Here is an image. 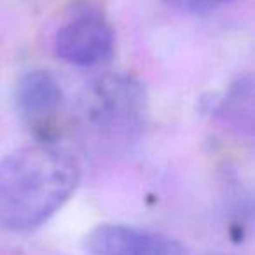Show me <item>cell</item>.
Returning a JSON list of instances; mask_svg holds the SVG:
<instances>
[{
    "mask_svg": "<svg viewBox=\"0 0 255 255\" xmlns=\"http://www.w3.org/2000/svg\"><path fill=\"white\" fill-rule=\"evenodd\" d=\"M89 255H187L178 240L126 224H102L84 238Z\"/></svg>",
    "mask_w": 255,
    "mask_h": 255,
    "instance_id": "obj_4",
    "label": "cell"
},
{
    "mask_svg": "<svg viewBox=\"0 0 255 255\" xmlns=\"http://www.w3.org/2000/svg\"><path fill=\"white\" fill-rule=\"evenodd\" d=\"M213 255H222V254H213Z\"/></svg>",
    "mask_w": 255,
    "mask_h": 255,
    "instance_id": "obj_8",
    "label": "cell"
},
{
    "mask_svg": "<svg viewBox=\"0 0 255 255\" xmlns=\"http://www.w3.org/2000/svg\"><path fill=\"white\" fill-rule=\"evenodd\" d=\"M220 114L229 123L252 129L254 119V86L247 79H241L231 86L226 98L220 103Z\"/></svg>",
    "mask_w": 255,
    "mask_h": 255,
    "instance_id": "obj_6",
    "label": "cell"
},
{
    "mask_svg": "<svg viewBox=\"0 0 255 255\" xmlns=\"http://www.w3.org/2000/svg\"><path fill=\"white\" fill-rule=\"evenodd\" d=\"M81 166L70 150L39 142L0 159V227L32 231L51 219L75 192Z\"/></svg>",
    "mask_w": 255,
    "mask_h": 255,
    "instance_id": "obj_1",
    "label": "cell"
},
{
    "mask_svg": "<svg viewBox=\"0 0 255 255\" xmlns=\"http://www.w3.org/2000/svg\"><path fill=\"white\" fill-rule=\"evenodd\" d=\"M116 37L110 23L98 12H81L58 28L54 53L75 67H95L114 54Z\"/></svg>",
    "mask_w": 255,
    "mask_h": 255,
    "instance_id": "obj_3",
    "label": "cell"
},
{
    "mask_svg": "<svg viewBox=\"0 0 255 255\" xmlns=\"http://www.w3.org/2000/svg\"><path fill=\"white\" fill-rule=\"evenodd\" d=\"M149 117L145 88L129 74L91 81L79 98V119L89 136L107 147H124L142 135Z\"/></svg>",
    "mask_w": 255,
    "mask_h": 255,
    "instance_id": "obj_2",
    "label": "cell"
},
{
    "mask_svg": "<svg viewBox=\"0 0 255 255\" xmlns=\"http://www.w3.org/2000/svg\"><path fill=\"white\" fill-rule=\"evenodd\" d=\"M163 2L182 12H206L234 0H163Z\"/></svg>",
    "mask_w": 255,
    "mask_h": 255,
    "instance_id": "obj_7",
    "label": "cell"
},
{
    "mask_svg": "<svg viewBox=\"0 0 255 255\" xmlns=\"http://www.w3.org/2000/svg\"><path fill=\"white\" fill-rule=\"evenodd\" d=\"M14 103L21 121L42 138L40 142H49L63 105V89L58 79L47 70L26 72L16 82Z\"/></svg>",
    "mask_w": 255,
    "mask_h": 255,
    "instance_id": "obj_5",
    "label": "cell"
}]
</instances>
